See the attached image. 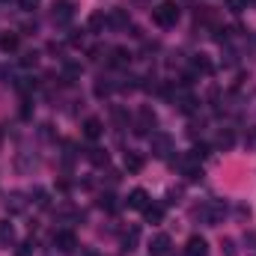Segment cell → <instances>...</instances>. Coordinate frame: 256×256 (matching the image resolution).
<instances>
[{
    "label": "cell",
    "mask_w": 256,
    "mask_h": 256,
    "mask_svg": "<svg viewBox=\"0 0 256 256\" xmlns=\"http://www.w3.org/2000/svg\"><path fill=\"white\" fill-rule=\"evenodd\" d=\"M194 218L202 220L206 226H218V224H224V218H226V202L208 200V202H202V206L194 208Z\"/></svg>",
    "instance_id": "obj_1"
},
{
    "label": "cell",
    "mask_w": 256,
    "mask_h": 256,
    "mask_svg": "<svg viewBox=\"0 0 256 256\" xmlns=\"http://www.w3.org/2000/svg\"><path fill=\"white\" fill-rule=\"evenodd\" d=\"M179 3H173V0H161L155 9H152V21L158 24V27H164V30H170V27H176L179 24Z\"/></svg>",
    "instance_id": "obj_2"
},
{
    "label": "cell",
    "mask_w": 256,
    "mask_h": 256,
    "mask_svg": "<svg viewBox=\"0 0 256 256\" xmlns=\"http://www.w3.org/2000/svg\"><path fill=\"white\" fill-rule=\"evenodd\" d=\"M173 137L167 134V131H152L149 134V149H152V155L155 158H170V152H173Z\"/></svg>",
    "instance_id": "obj_3"
},
{
    "label": "cell",
    "mask_w": 256,
    "mask_h": 256,
    "mask_svg": "<svg viewBox=\"0 0 256 256\" xmlns=\"http://www.w3.org/2000/svg\"><path fill=\"white\" fill-rule=\"evenodd\" d=\"M170 104H173V108H176L179 114H194L200 102H196V96H194V92H191V90H188V86H179Z\"/></svg>",
    "instance_id": "obj_4"
},
{
    "label": "cell",
    "mask_w": 256,
    "mask_h": 256,
    "mask_svg": "<svg viewBox=\"0 0 256 256\" xmlns=\"http://www.w3.org/2000/svg\"><path fill=\"white\" fill-rule=\"evenodd\" d=\"M155 126H158V116H155V110L143 104V108L137 110V120H134V134H149Z\"/></svg>",
    "instance_id": "obj_5"
},
{
    "label": "cell",
    "mask_w": 256,
    "mask_h": 256,
    "mask_svg": "<svg viewBox=\"0 0 256 256\" xmlns=\"http://www.w3.org/2000/svg\"><path fill=\"white\" fill-rule=\"evenodd\" d=\"M51 18H54V24H68L74 18V0H54L51 3Z\"/></svg>",
    "instance_id": "obj_6"
},
{
    "label": "cell",
    "mask_w": 256,
    "mask_h": 256,
    "mask_svg": "<svg viewBox=\"0 0 256 256\" xmlns=\"http://www.w3.org/2000/svg\"><path fill=\"white\" fill-rule=\"evenodd\" d=\"M27 206H30V200H27L24 191H9L6 194V212H9V214H21V212H27Z\"/></svg>",
    "instance_id": "obj_7"
},
{
    "label": "cell",
    "mask_w": 256,
    "mask_h": 256,
    "mask_svg": "<svg viewBox=\"0 0 256 256\" xmlns=\"http://www.w3.org/2000/svg\"><path fill=\"white\" fill-rule=\"evenodd\" d=\"M54 244H57V250L60 254H74V248H78V238H74V232L72 230H60V232H54Z\"/></svg>",
    "instance_id": "obj_8"
},
{
    "label": "cell",
    "mask_w": 256,
    "mask_h": 256,
    "mask_svg": "<svg viewBox=\"0 0 256 256\" xmlns=\"http://www.w3.org/2000/svg\"><path fill=\"white\" fill-rule=\"evenodd\" d=\"M108 27L110 30H128L131 27V15H128V9H110L108 12Z\"/></svg>",
    "instance_id": "obj_9"
},
{
    "label": "cell",
    "mask_w": 256,
    "mask_h": 256,
    "mask_svg": "<svg viewBox=\"0 0 256 256\" xmlns=\"http://www.w3.org/2000/svg\"><path fill=\"white\" fill-rule=\"evenodd\" d=\"M170 236L167 232H158V236H152V242H149V254L152 256H167L170 254Z\"/></svg>",
    "instance_id": "obj_10"
},
{
    "label": "cell",
    "mask_w": 256,
    "mask_h": 256,
    "mask_svg": "<svg viewBox=\"0 0 256 256\" xmlns=\"http://www.w3.org/2000/svg\"><path fill=\"white\" fill-rule=\"evenodd\" d=\"M185 256H208V242L202 236H191L185 244Z\"/></svg>",
    "instance_id": "obj_11"
},
{
    "label": "cell",
    "mask_w": 256,
    "mask_h": 256,
    "mask_svg": "<svg viewBox=\"0 0 256 256\" xmlns=\"http://www.w3.org/2000/svg\"><path fill=\"white\" fill-rule=\"evenodd\" d=\"M102 134H104V122H102L98 116L84 120V137H86V140H98Z\"/></svg>",
    "instance_id": "obj_12"
},
{
    "label": "cell",
    "mask_w": 256,
    "mask_h": 256,
    "mask_svg": "<svg viewBox=\"0 0 256 256\" xmlns=\"http://www.w3.org/2000/svg\"><path fill=\"white\" fill-rule=\"evenodd\" d=\"M191 72L194 74H206V78H208V74L214 72V63H212L206 54H196V57L191 60Z\"/></svg>",
    "instance_id": "obj_13"
},
{
    "label": "cell",
    "mask_w": 256,
    "mask_h": 256,
    "mask_svg": "<svg viewBox=\"0 0 256 256\" xmlns=\"http://www.w3.org/2000/svg\"><path fill=\"white\" fill-rule=\"evenodd\" d=\"M128 208H137V212H143L146 206H149V194L143 191V188H134V191L128 194Z\"/></svg>",
    "instance_id": "obj_14"
},
{
    "label": "cell",
    "mask_w": 256,
    "mask_h": 256,
    "mask_svg": "<svg viewBox=\"0 0 256 256\" xmlns=\"http://www.w3.org/2000/svg\"><path fill=\"white\" fill-rule=\"evenodd\" d=\"M15 238H18L15 236V226L9 220H0V248H6V250L15 248Z\"/></svg>",
    "instance_id": "obj_15"
},
{
    "label": "cell",
    "mask_w": 256,
    "mask_h": 256,
    "mask_svg": "<svg viewBox=\"0 0 256 256\" xmlns=\"http://www.w3.org/2000/svg\"><path fill=\"white\" fill-rule=\"evenodd\" d=\"M122 164H126V170H128V173H140L146 161H143V155H140V152H131V149H128V152H126V158H122Z\"/></svg>",
    "instance_id": "obj_16"
},
{
    "label": "cell",
    "mask_w": 256,
    "mask_h": 256,
    "mask_svg": "<svg viewBox=\"0 0 256 256\" xmlns=\"http://www.w3.org/2000/svg\"><path fill=\"white\" fill-rule=\"evenodd\" d=\"M128 63H131V54L126 48H110V66L114 68H126Z\"/></svg>",
    "instance_id": "obj_17"
},
{
    "label": "cell",
    "mask_w": 256,
    "mask_h": 256,
    "mask_svg": "<svg viewBox=\"0 0 256 256\" xmlns=\"http://www.w3.org/2000/svg\"><path fill=\"white\" fill-rule=\"evenodd\" d=\"M137 242H140V226H128L126 230V236H122V250H134L137 248Z\"/></svg>",
    "instance_id": "obj_18"
},
{
    "label": "cell",
    "mask_w": 256,
    "mask_h": 256,
    "mask_svg": "<svg viewBox=\"0 0 256 256\" xmlns=\"http://www.w3.org/2000/svg\"><path fill=\"white\" fill-rule=\"evenodd\" d=\"M86 158L96 164V167H108V161H110V155L104 152V149H98V146H92V149H86Z\"/></svg>",
    "instance_id": "obj_19"
},
{
    "label": "cell",
    "mask_w": 256,
    "mask_h": 256,
    "mask_svg": "<svg viewBox=\"0 0 256 256\" xmlns=\"http://www.w3.org/2000/svg\"><path fill=\"white\" fill-rule=\"evenodd\" d=\"M102 27H108V15H104V12H92L90 21H86V30H90V33H98Z\"/></svg>",
    "instance_id": "obj_20"
},
{
    "label": "cell",
    "mask_w": 256,
    "mask_h": 256,
    "mask_svg": "<svg viewBox=\"0 0 256 256\" xmlns=\"http://www.w3.org/2000/svg\"><path fill=\"white\" fill-rule=\"evenodd\" d=\"M143 214H146V224H161V220H164V206H152V202H149V206L143 208Z\"/></svg>",
    "instance_id": "obj_21"
},
{
    "label": "cell",
    "mask_w": 256,
    "mask_h": 256,
    "mask_svg": "<svg viewBox=\"0 0 256 256\" xmlns=\"http://www.w3.org/2000/svg\"><path fill=\"white\" fill-rule=\"evenodd\" d=\"M18 42H21L18 33H3V36H0V51H3V54H12V51L18 48Z\"/></svg>",
    "instance_id": "obj_22"
},
{
    "label": "cell",
    "mask_w": 256,
    "mask_h": 256,
    "mask_svg": "<svg viewBox=\"0 0 256 256\" xmlns=\"http://www.w3.org/2000/svg\"><path fill=\"white\" fill-rule=\"evenodd\" d=\"M92 92H96V98H108V96L114 92V84H110L108 78H98L96 86H92Z\"/></svg>",
    "instance_id": "obj_23"
},
{
    "label": "cell",
    "mask_w": 256,
    "mask_h": 256,
    "mask_svg": "<svg viewBox=\"0 0 256 256\" xmlns=\"http://www.w3.org/2000/svg\"><path fill=\"white\" fill-rule=\"evenodd\" d=\"M214 143H218V149H232L236 146V134L230 128H224V131H218V140Z\"/></svg>",
    "instance_id": "obj_24"
},
{
    "label": "cell",
    "mask_w": 256,
    "mask_h": 256,
    "mask_svg": "<svg viewBox=\"0 0 256 256\" xmlns=\"http://www.w3.org/2000/svg\"><path fill=\"white\" fill-rule=\"evenodd\" d=\"M208 152H212V149H208L206 143H196V146H194L191 152H188V161L200 164V161H206V158H208Z\"/></svg>",
    "instance_id": "obj_25"
},
{
    "label": "cell",
    "mask_w": 256,
    "mask_h": 256,
    "mask_svg": "<svg viewBox=\"0 0 256 256\" xmlns=\"http://www.w3.org/2000/svg\"><path fill=\"white\" fill-rule=\"evenodd\" d=\"M30 196H33V202H36L39 208H48V206H51V196H48V191H45V188H33V194H30Z\"/></svg>",
    "instance_id": "obj_26"
},
{
    "label": "cell",
    "mask_w": 256,
    "mask_h": 256,
    "mask_svg": "<svg viewBox=\"0 0 256 256\" xmlns=\"http://www.w3.org/2000/svg\"><path fill=\"white\" fill-rule=\"evenodd\" d=\"M98 208H104V212H116V208H120V202H116V196H114V194H102V196H98Z\"/></svg>",
    "instance_id": "obj_27"
},
{
    "label": "cell",
    "mask_w": 256,
    "mask_h": 256,
    "mask_svg": "<svg viewBox=\"0 0 256 256\" xmlns=\"http://www.w3.org/2000/svg\"><path fill=\"white\" fill-rule=\"evenodd\" d=\"M80 78V66L78 63H66L63 66V80L66 84H72V80H78Z\"/></svg>",
    "instance_id": "obj_28"
},
{
    "label": "cell",
    "mask_w": 256,
    "mask_h": 256,
    "mask_svg": "<svg viewBox=\"0 0 256 256\" xmlns=\"http://www.w3.org/2000/svg\"><path fill=\"white\" fill-rule=\"evenodd\" d=\"M84 214L78 212V208H72V206H66V208H60V220L63 224H74V220H80Z\"/></svg>",
    "instance_id": "obj_29"
},
{
    "label": "cell",
    "mask_w": 256,
    "mask_h": 256,
    "mask_svg": "<svg viewBox=\"0 0 256 256\" xmlns=\"http://www.w3.org/2000/svg\"><path fill=\"white\" fill-rule=\"evenodd\" d=\"M110 116H114V122H116L120 128H126V126H128V114H126V108H120V104H116V108L110 110Z\"/></svg>",
    "instance_id": "obj_30"
},
{
    "label": "cell",
    "mask_w": 256,
    "mask_h": 256,
    "mask_svg": "<svg viewBox=\"0 0 256 256\" xmlns=\"http://www.w3.org/2000/svg\"><path fill=\"white\" fill-rule=\"evenodd\" d=\"M15 256H36V244H33V242H21V244L15 248Z\"/></svg>",
    "instance_id": "obj_31"
},
{
    "label": "cell",
    "mask_w": 256,
    "mask_h": 256,
    "mask_svg": "<svg viewBox=\"0 0 256 256\" xmlns=\"http://www.w3.org/2000/svg\"><path fill=\"white\" fill-rule=\"evenodd\" d=\"M220 250H224V256H238V250H236V242H232V238H224V242H220Z\"/></svg>",
    "instance_id": "obj_32"
},
{
    "label": "cell",
    "mask_w": 256,
    "mask_h": 256,
    "mask_svg": "<svg viewBox=\"0 0 256 256\" xmlns=\"http://www.w3.org/2000/svg\"><path fill=\"white\" fill-rule=\"evenodd\" d=\"M226 9L238 15V12H244V9H248V0H226Z\"/></svg>",
    "instance_id": "obj_33"
},
{
    "label": "cell",
    "mask_w": 256,
    "mask_h": 256,
    "mask_svg": "<svg viewBox=\"0 0 256 256\" xmlns=\"http://www.w3.org/2000/svg\"><path fill=\"white\" fill-rule=\"evenodd\" d=\"M36 63H39V54H36V51H27V54L21 57V66H27V68H30V66H36Z\"/></svg>",
    "instance_id": "obj_34"
},
{
    "label": "cell",
    "mask_w": 256,
    "mask_h": 256,
    "mask_svg": "<svg viewBox=\"0 0 256 256\" xmlns=\"http://www.w3.org/2000/svg\"><path fill=\"white\" fill-rule=\"evenodd\" d=\"M39 3H42V0H18V6H21L24 12H33V9H36Z\"/></svg>",
    "instance_id": "obj_35"
},
{
    "label": "cell",
    "mask_w": 256,
    "mask_h": 256,
    "mask_svg": "<svg viewBox=\"0 0 256 256\" xmlns=\"http://www.w3.org/2000/svg\"><path fill=\"white\" fill-rule=\"evenodd\" d=\"M238 218H250V208L248 206H238Z\"/></svg>",
    "instance_id": "obj_36"
},
{
    "label": "cell",
    "mask_w": 256,
    "mask_h": 256,
    "mask_svg": "<svg viewBox=\"0 0 256 256\" xmlns=\"http://www.w3.org/2000/svg\"><path fill=\"white\" fill-rule=\"evenodd\" d=\"M0 140H3V131H0Z\"/></svg>",
    "instance_id": "obj_37"
},
{
    "label": "cell",
    "mask_w": 256,
    "mask_h": 256,
    "mask_svg": "<svg viewBox=\"0 0 256 256\" xmlns=\"http://www.w3.org/2000/svg\"><path fill=\"white\" fill-rule=\"evenodd\" d=\"M0 3H3V0H0Z\"/></svg>",
    "instance_id": "obj_38"
}]
</instances>
